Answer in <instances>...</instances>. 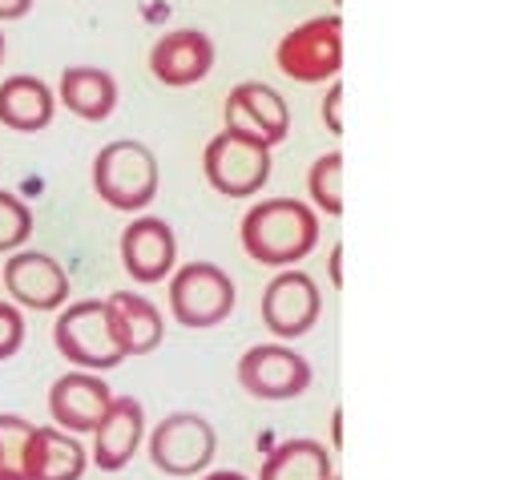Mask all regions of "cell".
I'll use <instances>...</instances> for the list:
<instances>
[{"label":"cell","mask_w":512,"mask_h":480,"mask_svg":"<svg viewBox=\"0 0 512 480\" xmlns=\"http://www.w3.org/2000/svg\"><path fill=\"white\" fill-rule=\"evenodd\" d=\"M335 5H339V0H335Z\"/></svg>","instance_id":"cell-32"},{"label":"cell","mask_w":512,"mask_h":480,"mask_svg":"<svg viewBox=\"0 0 512 480\" xmlns=\"http://www.w3.org/2000/svg\"><path fill=\"white\" fill-rule=\"evenodd\" d=\"M25 347V311L9 299L0 303V359H13Z\"/></svg>","instance_id":"cell-24"},{"label":"cell","mask_w":512,"mask_h":480,"mask_svg":"<svg viewBox=\"0 0 512 480\" xmlns=\"http://www.w3.org/2000/svg\"><path fill=\"white\" fill-rule=\"evenodd\" d=\"M263 327L275 335V339H303L319 315H323V295H319V283L295 267L279 271L267 291H263Z\"/></svg>","instance_id":"cell-10"},{"label":"cell","mask_w":512,"mask_h":480,"mask_svg":"<svg viewBox=\"0 0 512 480\" xmlns=\"http://www.w3.org/2000/svg\"><path fill=\"white\" fill-rule=\"evenodd\" d=\"M57 101L81 122H109L117 109V77L97 65H69L57 81Z\"/></svg>","instance_id":"cell-17"},{"label":"cell","mask_w":512,"mask_h":480,"mask_svg":"<svg viewBox=\"0 0 512 480\" xmlns=\"http://www.w3.org/2000/svg\"><path fill=\"white\" fill-rule=\"evenodd\" d=\"M33 13V0H0V21H21Z\"/></svg>","instance_id":"cell-26"},{"label":"cell","mask_w":512,"mask_h":480,"mask_svg":"<svg viewBox=\"0 0 512 480\" xmlns=\"http://www.w3.org/2000/svg\"><path fill=\"white\" fill-rule=\"evenodd\" d=\"M142 440H146V408L134 396H113L101 424L93 428L89 460L101 472H121V468H130V460L138 456Z\"/></svg>","instance_id":"cell-15"},{"label":"cell","mask_w":512,"mask_h":480,"mask_svg":"<svg viewBox=\"0 0 512 480\" xmlns=\"http://www.w3.org/2000/svg\"><path fill=\"white\" fill-rule=\"evenodd\" d=\"M331 476H335L331 452L307 436L275 444L259 468V480H331Z\"/></svg>","instance_id":"cell-20"},{"label":"cell","mask_w":512,"mask_h":480,"mask_svg":"<svg viewBox=\"0 0 512 480\" xmlns=\"http://www.w3.org/2000/svg\"><path fill=\"white\" fill-rule=\"evenodd\" d=\"M33 238V210L25 198L0 190V255L21 251Z\"/></svg>","instance_id":"cell-23"},{"label":"cell","mask_w":512,"mask_h":480,"mask_svg":"<svg viewBox=\"0 0 512 480\" xmlns=\"http://www.w3.org/2000/svg\"><path fill=\"white\" fill-rule=\"evenodd\" d=\"M33 432L25 416L0 412V480H33L29 476V456H33Z\"/></svg>","instance_id":"cell-21"},{"label":"cell","mask_w":512,"mask_h":480,"mask_svg":"<svg viewBox=\"0 0 512 480\" xmlns=\"http://www.w3.org/2000/svg\"><path fill=\"white\" fill-rule=\"evenodd\" d=\"M222 117H226V130L246 134L271 150L279 142H287V134H291V109H287L283 93L267 81H238L226 93Z\"/></svg>","instance_id":"cell-9"},{"label":"cell","mask_w":512,"mask_h":480,"mask_svg":"<svg viewBox=\"0 0 512 480\" xmlns=\"http://www.w3.org/2000/svg\"><path fill=\"white\" fill-rule=\"evenodd\" d=\"M331 444H335V448H343V408H335V412H331Z\"/></svg>","instance_id":"cell-28"},{"label":"cell","mask_w":512,"mask_h":480,"mask_svg":"<svg viewBox=\"0 0 512 480\" xmlns=\"http://www.w3.org/2000/svg\"><path fill=\"white\" fill-rule=\"evenodd\" d=\"M53 343L81 372H113L117 364L130 359L121 347V339H117V331H113L105 299L65 303L57 311V323H53Z\"/></svg>","instance_id":"cell-3"},{"label":"cell","mask_w":512,"mask_h":480,"mask_svg":"<svg viewBox=\"0 0 512 480\" xmlns=\"http://www.w3.org/2000/svg\"><path fill=\"white\" fill-rule=\"evenodd\" d=\"M5 53H9V49H5V33H0V65H5Z\"/></svg>","instance_id":"cell-30"},{"label":"cell","mask_w":512,"mask_h":480,"mask_svg":"<svg viewBox=\"0 0 512 480\" xmlns=\"http://www.w3.org/2000/svg\"><path fill=\"white\" fill-rule=\"evenodd\" d=\"M109 404H113V392L97 372L77 368V372L57 376L49 388V416L57 428H65L73 436H93V428L101 424Z\"/></svg>","instance_id":"cell-13"},{"label":"cell","mask_w":512,"mask_h":480,"mask_svg":"<svg viewBox=\"0 0 512 480\" xmlns=\"http://www.w3.org/2000/svg\"><path fill=\"white\" fill-rule=\"evenodd\" d=\"M307 194H311V206L339 218L343 214V154L331 150V154H319L307 170Z\"/></svg>","instance_id":"cell-22"},{"label":"cell","mask_w":512,"mask_h":480,"mask_svg":"<svg viewBox=\"0 0 512 480\" xmlns=\"http://www.w3.org/2000/svg\"><path fill=\"white\" fill-rule=\"evenodd\" d=\"M0 283L9 287V299L29 311H61L69 303V275L65 267L45 251H13Z\"/></svg>","instance_id":"cell-12"},{"label":"cell","mask_w":512,"mask_h":480,"mask_svg":"<svg viewBox=\"0 0 512 480\" xmlns=\"http://www.w3.org/2000/svg\"><path fill=\"white\" fill-rule=\"evenodd\" d=\"M238 388L254 400L267 404H287L295 396H303L315 380L311 364L287 343H254L242 351L238 359Z\"/></svg>","instance_id":"cell-7"},{"label":"cell","mask_w":512,"mask_h":480,"mask_svg":"<svg viewBox=\"0 0 512 480\" xmlns=\"http://www.w3.org/2000/svg\"><path fill=\"white\" fill-rule=\"evenodd\" d=\"M121 267L130 279L154 287L162 279L174 275L178 267V238H174V226L158 214H138L130 226L121 230Z\"/></svg>","instance_id":"cell-11"},{"label":"cell","mask_w":512,"mask_h":480,"mask_svg":"<svg viewBox=\"0 0 512 480\" xmlns=\"http://www.w3.org/2000/svg\"><path fill=\"white\" fill-rule=\"evenodd\" d=\"M234 303H238L234 279L218 263H186L170 275V315L190 331L226 323Z\"/></svg>","instance_id":"cell-6"},{"label":"cell","mask_w":512,"mask_h":480,"mask_svg":"<svg viewBox=\"0 0 512 480\" xmlns=\"http://www.w3.org/2000/svg\"><path fill=\"white\" fill-rule=\"evenodd\" d=\"M202 480H250V476H242V472H234V468H218V472H206Z\"/></svg>","instance_id":"cell-29"},{"label":"cell","mask_w":512,"mask_h":480,"mask_svg":"<svg viewBox=\"0 0 512 480\" xmlns=\"http://www.w3.org/2000/svg\"><path fill=\"white\" fill-rule=\"evenodd\" d=\"M271 170H275L271 146L234 130L214 134L202 150V174L210 190H218L222 198H254L271 182Z\"/></svg>","instance_id":"cell-4"},{"label":"cell","mask_w":512,"mask_h":480,"mask_svg":"<svg viewBox=\"0 0 512 480\" xmlns=\"http://www.w3.org/2000/svg\"><path fill=\"white\" fill-rule=\"evenodd\" d=\"M57 117V93L33 77V73H17L9 81H0V126L17 130V134H41L53 126Z\"/></svg>","instance_id":"cell-16"},{"label":"cell","mask_w":512,"mask_h":480,"mask_svg":"<svg viewBox=\"0 0 512 480\" xmlns=\"http://www.w3.org/2000/svg\"><path fill=\"white\" fill-rule=\"evenodd\" d=\"M218 456V432L198 412H170L150 432V460L166 476H198Z\"/></svg>","instance_id":"cell-8"},{"label":"cell","mask_w":512,"mask_h":480,"mask_svg":"<svg viewBox=\"0 0 512 480\" xmlns=\"http://www.w3.org/2000/svg\"><path fill=\"white\" fill-rule=\"evenodd\" d=\"M158 186H162V166L146 142L117 138V142L97 150L93 190L109 210H125V214L150 210L158 198Z\"/></svg>","instance_id":"cell-2"},{"label":"cell","mask_w":512,"mask_h":480,"mask_svg":"<svg viewBox=\"0 0 512 480\" xmlns=\"http://www.w3.org/2000/svg\"><path fill=\"white\" fill-rule=\"evenodd\" d=\"M109 307V319H113V331L125 347V355H150L162 347L166 339V319L162 311L146 299V295H134V291H113L105 299Z\"/></svg>","instance_id":"cell-18"},{"label":"cell","mask_w":512,"mask_h":480,"mask_svg":"<svg viewBox=\"0 0 512 480\" xmlns=\"http://www.w3.org/2000/svg\"><path fill=\"white\" fill-rule=\"evenodd\" d=\"M319 113H323V126H327L335 138H343V85H339V81H331V89H327Z\"/></svg>","instance_id":"cell-25"},{"label":"cell","mask_w":512,"mask_h":480,"mask_svg":"<svg viewBox=\"0 0 512 480\" xmlns=\"http://www.w3.org/2000/svg\"><path fill=\"white\" fill-rule=\"evenodd\" d=\"M214 41L202 29H170L150 49V73L166 89H190L214 69Z\"/></svg>","instance_id":"cell-14"},{"label":"cell","mask_w":512,"mask_h":480,"mask_svg":"<svg viewBox=\"0 0 512 480\" xmlns=\"http://www.w3.org/2000/svg\"><path fill=\"white\" fill-rule=\"evenodd\" d=\"M327 271H331V287H343V247H335V251H331Z\"/></svg>","instance_id":"cell-27"},{"label":"cell","mask_w":512,"mask_h":480,"mask_svg":"<svg viewBox=\"0 0 512 480\" xmlns=\"http://www.w3.org/2000/svg\"><path fill=\"white\" fill-rule=\"evenodd\" d=\"M275 65L283 77H291L299 85L335 81L343 69V17H311V21L295 25L279 41Z\"/></svg>","instance_id":"cell-5"},{"label":"cell","mask_w":512,"mask_h":480,"mask_svg":"<svg viewBox=\"0 0 512 480\" xmlns=\"http://www.w3.org/2000/svg\"><path fill=\"white\" fill-rule=\"evenodd\" d=\"M331 480H343V476H339V472H335V476H331Z\"/></svg>","instance_id":"cell-31"},{"label":"cell","mask_w":512,"mask_h":480,"mask_svg":"<svg viewBox=\"0 0 512 480\" xmlns=\"http://www.w3.org/2000/svg\"><path fill=\"white\" fill-rule=\"evenodd\" d=\"M242 251L271 271L303 263L319 243V210L299 198H263L242 214Z\"/></svg>","instance_id":"cell-1"},{"label":"cell","mask_w":512,"mask_h":480,"mask_svg":"<svg viewBox=\"0 0 512 480\" xmlns=\"http://www.w3.org/2000/svg\"><path fill=\"white\" fill-rule=\"evenodd\" d=\"M85 472H89V448L81 444V436L57 424L33 432V456H29L33 480H81Z\"/></svg>","instance_id":"cell-19"}]
</instances>
